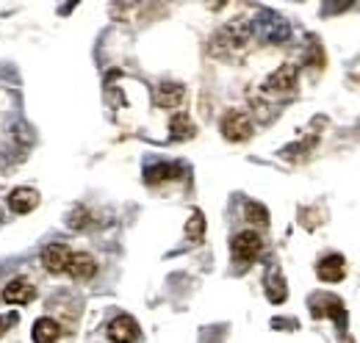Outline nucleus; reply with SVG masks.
<instances>
[{"instance_id": "obj_7", "label": "nucleus", "mask_w": 360, "mask_h": 343, "mask_svg": "<svg viewBox=\"0 0 360 343\" xmlns=\"http://www.w3.org/2000/svg\"><path fill=\"white\" fill-rule=\"evenodd\" d=\"M37 299V288L28 283V280H22V277H17V280H11L6 288H3V302H8V304H28V302Z\"/></svg>"}, {"instance_id": "obj_16", "label": "nucleus", "mask_w": 360, "mask_h": 343, "mask_svg": "<svg viewBox=\"0 0 360 343\" xmlns=\"http://www.w3.org/2000/svg\"><path fill=\"white\" fill-rule=\"evenodd\" d=\"M175 177H180V167H172V164H158L147 169V183H161V180H175Z\"/></svg>"}, {"instance_id": "obj_15", "label": "nucleus", "mask_w": 360, "mask_h": 343, "mask_svg": "<svg viewBox=\"0 0 360 343\" xmlns=\"http://www.w3.org/2000/svg\"><path fill=\"white\" fill-rule=\"evenodd\" d=\"M169 130H172V138L183 141V138H191L194 136V122L186 114H175L172 122H169Z\"/></svg>"}, {"instance_id": "obj_3", "label": "nucleus", "mask_w": 360, "mask_h": 343, "mask_svg": "<svg viewBox=\"0 0 360 343\" xmlns=\"http://www.w3.org/2000/svg\"><path fill=\"white\" fill-rule=\"evenodd\" d=\"M230 250H233V257H236V260H241V263H252L255 257L261 255L264 241H261V235H258L255 230H244V233H238V235L233 238Z\"/></svg>"}, {"instance_id": "obj_9", "label": "nucleus", "mask_w": 360, "mask_h": 343, "mask_svg": "<svg viewBox=\"0 0 360 343\" xmlns=\"http://www.w3.org/2000/svg\"><path fill=\"white\" fill-rule=\"evenodd\" d=\"M39 202V194L34 188H14L11 197H8V208L14 214H31Z\"/></svg>"}, {"instance_id": "obj_19", "label": "nucleus", "mask_w": 360, "mask_h": 343, "mask_svg": "<svg viewBox=\"0 0 360 343\" xmlns=\"http://www.w3.org/2000/svg\"><path fill=\"white\" fill-rule=\"evenodd\" d=\"M17 321V316H6V318H0V338H3V332L8 330V324H14Z\"/></svg>"}, {"instance_id": "obj_4", "label": "nucleus", "mask_w": 360, "mask_h": 343, "mask_svg": "<svg viewBox=\"0 0 360 343\" xmlns=\"http://www.w3.org/2000/svg\"><path fill=\"white\" fill-rule=\"evenodd\" d=\"M297 78H300L297 64H283V67H277L269 78H266L264 89L274 91V94H285V91H294L297 89Z\"/></svg>"}, {"instance_id": "obj_14", "label": "nucleus", "mask_w": 360, "mask_h": 343, "mask_svg": "<svg viewBox=\"0 0 360 343\" xmlns=\"http://www.w3.org/2000/svg\"><path fill=\"white\" fill-rule=\"evenodd\" d=\"M186 238L191 244H200L205 238V216H202V211H194L191 219L186 221Z\"/></svg>"}, {"instance_id": "obj_17", "label": "nucleus", "mask_w": 360, "mask_h": 343, "mask_svg": "<svg viewBox=\"0 0 360 343\" xmlns=\"http://www.w3.org/2000/svg\"><path fill=\"white\" fill-rule=\"evenodd\" d=\"M244 216H247V221H252V224H261V227L269 224V211H266L261 202H247V205H244Z\"/></svg>"}, {"instance_id": "obj_8", "label": "nucleus", "mask_w": 360, "mask_h": 343, "mask_svg": "<svg viewBox=\"0 0 360 343\" xmlns=\"http://www.w3.org/2000/svg\"><path fill=\"white\" fill-rule=\"evenodd\" d=\"M316 274H319L321 283H338V280H344V274H347V263H344L341 255H327L319 260Z\"/></svg>"}, {"instance_id": "obj_2", "label": "nucleus", "mask_w": 360, "mask_h": 343, "mask_svg": "<svg viewBox=\"0 0 360 343\" xmlns=\"http://www.w3.org/2000/svg\"><path fill=\"white\" fill-rule=\"evenodd\" d=\"M222 136L227 141H247L252 136V119L238 108L227 111L222 117Z\"/></svg>"}, {"instance_id": "obj_5", "label": "nucleus", "mask_w": 360, "mask_h": 343, "mask_svg": "<svg viewBox=\"0 0 360 343\" xmlns=\"http://www.w3.org/2000/svg\"><path fill=\"white\" fill-rule=\"evenodd\" d=\"M108 338L114 343H136L141 338V330H139L136 318H131V316H117L108 324Z\"/></svg>"}, {"instance_id": "obj_6", "label": "nucleus", "mask_w": 360, "mask_h": 343, "mask_svg": "<svg viewBox=\"0 0 360 343\" xmlns=\"http://www.w3.org/2000/svg\"><path fill=\"white\" fill-rule=\"evenodd\" d=\"M70 260H72V252L64 244H50L42 252V263L50 274H64L70 268Z\"/></svg>"}, {"instance_id": "obj_12", "label": "nucleus", "mask_w": 360, "mask_h": 343, "mask_svg": "<svg viewBox=\"0 0 360 343\" xmlns=\"http://www.w3.org/2000/svg\"><path fill=\"white\" fill-rule=\"evenodd\" d=\"M58 335H61V327L53 318H39L34 324V343H56Z\"/></svg>"}, {"instance_id": "obj_18", "label": "nucleus", "mask_w": 360, "mask_h": 343, "mask_svg": "<svg viewBox=\"0 0 360 343\" xmlns=\"http://www.w3.org/2000/svg\"><path fill=\"white\" fill-rule=\"evenodd\" d=\"M86 224H89V211H84V208L72 211V216H70V227L72 230H84Z\"/></svg>"}, {"instance_id": "obj_1", "label": "nucleus", "mask_w": 360, "mask_h": 343, "mask_svg": "<svg viewBox=\"0 0 360 343\" xmlns=\"http://www.w3.org/2000/svg\"><path fill=\"white\" fill-rule=\"evenodd\" d=\"M250 37H252V28H250V22L247 20H230L227 25H222L217 34H214V42H211V53L214 56H233V53H238V50H244L247 42H250Z\"/></svg>"}, {"instance_id": "obj_13", "label": "nucleus", "mask_w": 360, "mask_h": 343, "mask_svg": "<svg viewBox=\"0 0 360 343\" xmlns=\"http://www.w3.org/2000/svg\"><path fill=\"white\" fill-rule=\"evenodd\" d=\"M266 297H269V302H274V304L285 302V297H288V288H285V280H283L280 271H271L269 274V280H266Z\"/></svg>"}, {"instance_id": "obj_11", "label": "nucleus", "mask_w": 360, "mask_h": 343, "mask_svg": "<svg viewBox=\"0 0 360 343\" xmlns=\"http://www.w3.org/2000/svg\"><path fill=\"white\" fill-rule=\"evenodd\" d=\"M67 271H70L75 280H91V277L97 274V263H94V257L86 255V252H78V255H72Z\"/></svg>"}, {"instance_id": "obj_10", "label": "nucleus", "mask_w": 360, "mask_h": 343, "mask_svg": "<svg viewBox=\"0 0 360 343\" xmlns=\"http://www.w3.org/2000/svg\"><path fill=\"white\" fill-rule=\"evenodd\" d=\"M186 97V89L180 84H161L155 89V105L158 108H178Z\"/></svg>"}]
</instances>
